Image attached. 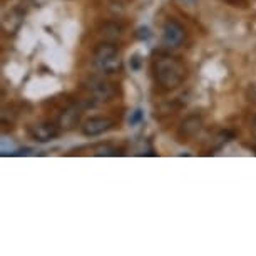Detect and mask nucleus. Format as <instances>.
Instances as JSON below:
<instances>
[{"label": "nucleus", "mask_w": 256, "mask_h": 256, "mask_svg": "<svg viewBox=\"0 0 256 256\" xmlns=\"http://www.w3.org/2000/svg\"><path fill=\"white\" fill-rule=\"evenodd\" d=\"M201 129H202V118L198 114H191L181 122L178 136L181 138V141H188V139L198 136V132H200Z\"/></svg>", "instance_id": "6"}, {"label": "nucleus", "mask_w": 256, "mask_h": 256, "mask_svg": "<svg viewBox=\"0 0 256 256\" xmlns=\"http://www.w3.org/2000/svg\"><path fill=\"white\" fill-rule=\"evenodd\" d=\"M248 98H250L251 102L256 104V88H253V89L250 90V92H248Z\"/></svg>", "instance_id": "11"}, {"label": "nucleus", "mask_w": 256, "mask_h": 256, "mask_svg": "<svg viewBox=\"0 0 256 256\" xmlns=\"http://www.w3.org/2000/svg\"><path fill=\"white\" fill-rule=\"evenodd\" d=\"M221 2L228 4L231 7H236V8H248V0H221Z\"/></svg>", "instance_id": "10"}, {"label": "nucleus", "mask_w": 256, "mask_h": 256, "mask_svg": "<svg viewBox=\"0 0 256 256\" xmlns=\"http://www.w3.org/2000/svg\"><path fill=\"white\" fill-rule=\"evenodd\" d=\"M154 76L162 89H176L186 79V67L181 60L171 56H162L154 62Z\"/></svg>", "instance_id": "1"}, {"label": "nucleus", "mask_w": 256, "mask_h": 256, "mask_svg": "<svg viewBox=\"0 0 256 256\" xmlns=\"http://www.w3.org/2000/svg\"><path fill=\"white\" fill-rule=\"evenodd\" d=\"M186 32L182 28L181 24H178L174 20H169L164 24L162 28V38H164V44L169 47H180L182 42H184Z\"/></svg>", "instance_id": "5"}, {"label": "nucleus", "mask_w": 256, "mask_h": 256, "mask_svg": "<svg viewBox=\"0 0 256 256\" xmlns=\"http://www.w3.org/2000/svg\"><path fill=\"white\" fill-rule=\"evenodd\" d=\"M94 64L104 74H118L122 69V57L114 44H99L94 49Z\"/></svg>", "instance_id": "2"}, {"label": "nucleus", "mask_w": 256, "mask_h": 256, "mask_svg": "<svg viewBox=\"0 0 256 256\" xmlns=\"http://www.w3.org/2000/svg\"><path fill=\"white\" fill-rule=\"evenodd\" d=\"M118 154H122L120 149L110 146V144H102V146L96 148V156H118Z\"/></svg>", "instance_id": "8"}, {"label": "nucleus", "mask_w": 256, "mask_h": 256, "mask_svg": "<svg viewBox=\"0 0 256 256\" xmlns=\"http://www.w3.org/2000/svg\"><path fill=\"white\" fill-rule=\"evenodd\" d=\"M114 126H116L114 119L98 116V118H90L82 124V134L88 138H96V136H100V134L108 132Z\"/></svg>", "instance_id": "3"}, {"label": "nucleus", "mask_w": 256, "mask_h": 256, "mask_svg": "<svg viewBox=\"0 0 256 256\" xmlns=\"http://www.w3.org/2000/svg\"><path fill=\"white\" fill-rule=\"evenodd\" d=\"M79 118H80V112L77 109H67L60 116V126L67 129L74 128V126L79 122Z\"/></svg>", "instance_id": "7"}, {"label": "nucleus", "mask_w": 256, "mask_h": 256, "mask_svg": "<svg viewBox=\"0 0 256 256\" xmlns=\"http://www.w3.org/2000/svg\"><path fill=\"white\" fill-rule=\"evenodd\" d=\"M254 128H256V118H254Z\"/></svg>", "instance_id": "12"}, {"label": "nucleus", "mask_w": 256, "mask_h": 256, "mask_svg": "<svg viewBox=\"0 0 256 256\" xmlns=\"http://www.w3.org/2000/svg\"><path fill=\"white\" fill-rule=\"evenodd\" d=\"M59 126L54 124V122H38V124H34L28 128V134L34 141L37 142H49L52 139H56L59 136Z\"/></svg>", "instance_id": "4"}, {"label": "nucleus", "mask_w": 256, "mask_h": 256, "mask_svg": "<svg viewBox=\"0 0 256 256\" xmlns=\"http://www.w3.org/2000/svg\"><path fill=\"white\" fill-rule=\"evenodd\" d=\"M142 119H144V110L142 109H136L134 112H131V118H129V124H131V126H138Z\"/></svg>", "instance_id": "9"}]
</instances>
